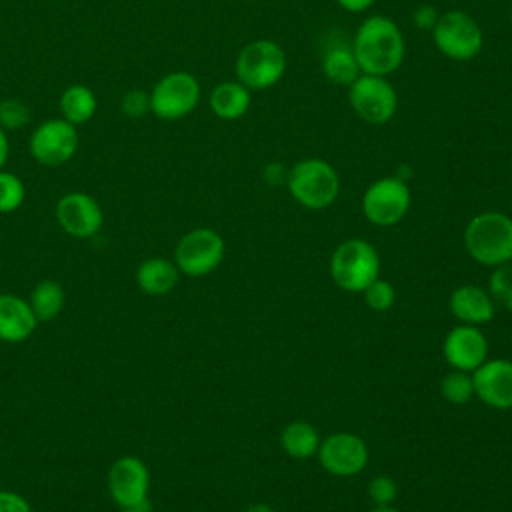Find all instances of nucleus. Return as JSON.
<instances>
[{"instance_id": "f257e3e1", "label": "nucleus", "mask_w": 512, "mask_h": 512, "mask_svg": "<svg viewBox=\"0 0 512 512\" xmlns=\"http://www.w3.org/2000/svg\"><path fill=\"white\" fill-rule=\"evenodd\" d=\"M350 46L362 74L388 76L402 66L406 56V42L400 26L384 14L364 18L356 28Z\"/></svg>"}, {"instance_id": "f03ea898", "label": "nucleus", "mask_w": 512, "mask_h": 512, "mask_svg": "<svg viewBox=\"0 0 512 512\" xmlns=\"http://www.w3.org/2000/svg\"><path fill=\"white\" fill-rule=\"evenodd\" d=\"M464 246L472 260L488 268L512 260V218L496 210L476 214L466 224Z\"/></svg>"}, {"instance_id": "7ed1b4c3", "label": "nucleus", "mask_w": 512, "mask_h": 512, "mask_svg": "<svg viewBox=\"0 0 512 512\" xmlns=\"http://www.w3.org/2000/svg\"><path fill=\"white\" fill-rule=\"evenodd\" d=\"M290 196L304 208L324 210L340 194V176L334 166L322 158L298 160L286 176Z\"/></svg>"}, {"instance_id": "20e7f679", "label": "nucleus", "mask_w": 512, "mask_h": 512, "mask_svg": "<svg viewBox=\"0 0 512 512\" xmlns=\"http://www.w3.org/2000/svg\"><path fill=\"white\" fill-rule=\"evenodd\" d=\"M286 66L284 48L270 38H258L240 48L234 72L248 90H268L284 78Z\"/></svg>"}, {"instance_id": "39448f33", "label": "nucleus", "mask_w": 512, "mask_h": 512, "mask_svg": "<svg viewBox=\"0 0 512 512\" xmlns=\"http://www.w3.org/2000/svg\"><path fill=\"white\" fill-rule=\"evenodd\" d=\"M330 276L346 292H362L380 276V256L362 238H350L336 246L330 258Z\"/></svg>"}, {"instance_id": "423d86ee", "label": "nucleus", "mask_w": 512, "mask_h": 512, "mask_svg": "<svg viewBox=\"0 0 512 512\" xmlns=\"http://www.w3.org/2000/svg\"><path fill=\"white\" fill-rule=\"evenodd\" d=\"M436 50L456 62L476 58L484 46V34L474 16L464 10H446L432 28Z\"/></svg>"}, {"instance_id": "0eeeda50", "label": "nucleus", "mask_w": 512, "mask_h": 512, "mask_svg": "<svg viewBox=\"0 0 512 512\" xmlns=\"http://www.w3.org/2000/svg\"><path fill=\"white\" fill-rule=\"evenodd\" d=\"M106 490L118 508L150 510V472L134 454L118 456L106 472Z\"/></svg>"}, {"instance_id": "6e6552de", "label": "nucleus", "mask_w": 512, "mask_h": 512, "mask_svg": "<svg viewBox=\"0 0 512 512\" xmlns=\"http://www.w3.org/2000/svg\"><path fill=\"white\" fill-rule=\"evenodd\" d=\"M150 94V112L160 120H180L194 112L200 102L202 88L194 74L176 70L164 74Z\"/></svg>"}, {"instance_id": "1a4fd4ad", "label": "nucleus", "mask_w": 512, "mask_h": 512, "mask_svg": "<svg viewBox=\"0 0 512 512\" xmlns=\"http://www.w3.org/2000/svg\"><path fill=\"white\" fill-rule=\"evenodd\" d=\"M348 102L358 118L374 126L390 122L398 110L396 88L386 76L376 74H360L348 86Z\"/></svg>"}, {"instance_id": "9d476101", "label": "nucleus", "mask_w": 512, "mask_h": 512, "mask_svg": "<svg viewBox=\"0 0 512 512\" xmlns=\"http://www.w3.org/2000/svg\"><path fill=\"white\" fill-rule=\"evenodd\" d=\"M224 258V240L212 228L188 230L174 248V264L180 274L198 278L214 272Z\"/></svg>"}, {"instance_id": "9b49d317", "label": "nucleus", "mask_w": 512, "mask_h": 512, "mask_svg": "<svg viewBox=\"0 0 512 512\" xmlns=\"http://www.w3.org/2000/svg\"><path fill=\"white\" fill-rule=\"evenodd\" d=\"M408 182L398 176H384L374 180L362 194V212L368 222L376 226H394L410 210Z\"/></svg>"}, {"instance_id": "f8f14e48", "label": "nucleus", "mask_w": 512, "mask_h": 512, "mask_svg": "<svg viewBox=\"0 0 512 512\" xmlns=\"http://www.w3.org/2000/svg\"><path fill=\"white\" fill-rule=\"evenodd\" d=\"M80 136L78 128L64 118H50L38 124L28 140L32 158L48 168L70 162L78 150Z\"/></svg>"}, {"instance_id": "ddd939ff", "label": "nucleus", "mask_w": 512, "mask_h": 512, "mask_svg": "<svg viewBox=\"0 0 512 512\" xmlns=\"http://www.w3.org/2000/svg\"><path fill=\"white\" fill-rule=\"evenodd\" d=\"M54 218L64 234L78 240L96 236L104 224V212L98 200L80 190L66 192L58 198L54 206Z\"/></svg>"}, {"instance_id": "4468645a", "label": "nucleus", "mask_w": 512, "mask_h": 512, "mask_svg": "<svg viewBox=\"0 0 512 512\" xmlns=\"http://www.w3.org/2000/svg\"><path fill=\"white\" fill-rule=\"evenodd\" d=\"M316 456L328 474L348 478L366 468L368 446L358 434L334 432L320 440Z\"/></svg>"}, {"instance_id": "2eb2a0df", "label": "nucleus", "mask_w": 512, "mask_h": 512, "mask_svg": "<svg viewBox=\"0 0 512 512\" xmlns=\"http://www.w3.org/2000/svg\"><path fill=\"white\" fill-rule=\"evenodd\" d=\"M442 352L454 370L472 374L484 360H488V340L480 328L458 324L446 334Z\"/></svg>"}, {"instance_id": "dca6fc26", "label": "nucleus", "mask_w": 512, "mask_h": 512, "mask_svg": "<svg viewBox=\"0 0 512 512\" xmlns=\"http://www.w3.org/2000/svg\"><path fill=\"white\" fill-rule=\"evenodd\" d=\"M474 396L496 410L512 408V360H484L474 372Z\"/></svg>"}, {"instance_id": "f3484780", "label": "nucleus", "mask_w": 512, "mask_h": 512, "mask_svg": "<svg viewBox=\"0 0 512 512\" xmlns=\"http://www.w3.org/2000/svg\"><path fill=\"white\" fill-rule=\"evenodd\" d=\"M38 326L28 298L12 292H0V342L20 344L28 340Z\"/></svg>"}, {"instance_id": "a211bd4d", "label": "nucleus", "mask_w": 512, "mask_h": 512, "mask_svg": "<svg viewBox=\"0 0 512 512\" xmlns=\"http://www.w3.org/2000/svg\"><path fill=\"white\" fill-rule=\"evenodd\" d=\"M448 308L454 318H458L462 324L472 326L486 324L496 314V304L488 290L472 284H464L452 290L448 298Z\"/></svg>"}, {"instance_id": "6ab92c4d", "label": "nucleus", "mask_w": 512, "mask_h": 512, "mask_svg": "<svg viewBox=\"0 0 512 512\" xmlns=\"http://www.w3.org/2000/svg\"><path fill=\"white\" fill-rule=\"evenodd\" d=\"M134 278L140 292L148 296H166L178 286L180 270L174 264V260L152 256L138 264Z\"/></svg>"}, {"instance_id": "aec40b11", "label": "nucleus", "mask_w": 512, "mask_h": 512, "mask_svg": "<svg viewBox=\"0 0 512 512\" xmlns=\"http://www.w3.org/2000/svg\"><path fill=\"white\" fill-rule=\"evenodd\" d=\"M250 92L252 90H248L238 80H224L210 90V96H208L210 110L220 120H238L248 112L252 104Z\"/></svg>"}, {"instance_id": "412c9836", "label": "nucleus", "mask_w": 512, "mask_h": 512, "mask_svg": "<svg viewBox=\"0 0 512 512\" xmlns=\"http://www.w3.org/2000/svg\"><path fill=\"white\" fill-rule=\"evenodd\" d=\"M322 74L328 82L336 84V86H350L362 72L358 66V60L352 52L350 44H330L324 54H322Z\"/></svg>"}, {"instance_id": "4be33fe9", "label": "nucleus", "mask_w": 512, "mask_h": 512, "mask_svg": "<svg viewBox=\"0 0 512 512\" xmlns=\"http://www.w3.org/2000/svg\"><path fill=\"white\" fill-rule=\"evenodd\" d=\"M320 440L322 438L318 430L304 420H294L286 424L280 432V446L294 460L312 458L318 452Z\"/></svg>"}, {"instance_id": "5701e85b", "label": "nucleus", "mask_w": 512, "mask_h": 512, "mask_svg": "<svg viewBox=\"0 0 512 512\" xmlns=\"http://www.w3.org/2000/svg\"><path fill=\"white\" fill-rule=\"evenodd\" d=\"M28 302L32 306V312L36 314L38 322H50L64 310L66 304V292L58 280L44 278L34 284L30 290Z\"/></svg>"}, {"instance_id": "b1692460", "label": "nucleus", "mask_w": 512, "mask_h": 512, "mask_svg": "<svg viewBox=\"0 0 512 512\" xmlns=\"http://www.w3.org/2000/svg\"><path fill=\"white\" fill-rule=\"evenodd\" d=\"M58 106H60L62 118L66 122H70L74 126H80L96 114L98 100H96V94L88 86L72 84L62 92Z\"/></svg>"}, {"instance_id": "393cba45", "label": "nucleus", "mask_w": 512, "mask_h": 512, "mask_svg": "<svg viewBox=\"0 0 512 512\" xmlns=\"http://www.w3.org/2000/svg\"><path fill=\"white\" fill-rule=\"evenodd\" d=\"M440 394L450 404H466L474 396V382L472 374L464 370H450L440 382Z\"/></svg>"}, {"instance_id": "a878e982", "label": "nucleus", "mask_w": 512, "mask_h": 512, "mask_svg": "<svg viewBox=\"0 0 512 512\" xmlns=\"http://www.w3.org/2000/svg\"><path fill=\"white\" fill-rule=\"evenodd\" d=\"M488 294L494 304L512 312V260L496 266L488 280Z\"/></svg>"}, {"instance_id": "bb28decb", "label": "nucleus", "mask_w": 512, "mask_h": 512, "mask_svg": "<svg viewBox=\"0 0 512 512\" xmlns=\"http://www.w3.org/2000/svg\"><path fill=\"white\" fill-rule=\"evenodd\" d=\"M26 198V186L20 176L0 170V214L16 212Z\"/></svg>"}, {"instance_id": "cd10ccee", "label": "nucleus", "mask_w": 512, "mask_h": 512, "mask_svg": "<svg viewBox=\"0 0 512 512\" xmlns=\"http://www.w3.org/2000/svg\"><path fill=\"white\" fill-rule=\"evenodd\" d=\"M32 120V110L20 98H0V128L4 132L20 130Z\"/></svg>"}, {"instance_id": "c85d7f7f", "label": "nucleus", "mask_w": 512, "mask_h": 512, "mask_svg": "<svg viewBox=\"0 0 512 512\" xmlns=\"http://www.w3.org/2000/svg\"><path fill=\"white\" fill-rule=\"evenodd\" d=\"M364 302L370 310L374 312H386L388 308H392L394 300H396V290L390 282L382 280L380 276L376 280H372L364 290Z\"/></svg>"}, {"instance_id": "c756f323", "label": "nucleus", "mask_w": 512, "mask_h": 512, "mask_svg": "<svg viewBox=\"0 0 512 512\" xmlns=\"http://www.w3.org/2000/svg\"><path fill=\"white\" fill-rule=\"evenodd\" d=\"M398 496V486L390 476H374L368 482V498L374 506H390Z\"/></svg>"}, {"instance_id": "7c9ffc66", "label": "nucleus", "mask_w": 512, "mask_h": 512, "mask_svg": "<svg viewBox=\"0 0 512 512\" xmlns=\"http://www.w3.org/2000/svg\"><path fill=\"white\" fill-rule=\"evenodd\" d=\"M120 110L128 118H142L146 112H150V94L140 88L128 90L120 100Z\"/></svg>"}, {"instance_id": "2f4dec72", "label": "nucleus", "mask_w": 512, "mask_h": 512, "mask_svg": "<svg viewBox=\"0 0 512 512\" xmlns=\"http://www.w3.org/2000/svg\"><path fill=\"white\" fill-rule=\"evenodd\" d=\"M0 512H34L32 504L14 490L0 488Z\"/></svg>"}, {"instance_id": "473e14b6", "label": "nucleus", "mask_w": 512, "mask_h": 512, "mask_svg": "<svg viewBox=\"0 0 512 512\" xmlns=\"http://www.w3.org/2000/svg\"><path fill=\"white\" fill-rule=\"evenodd\" d=\"M438 18H440V12H438L434 6H430V4H420V6L412 12V22H414V26H416L418 30H428V32H432V28L436 26Z\"/></svg>"}, {"instance_id": "72a5a7b5", "label": "nucleus", "mask_w": 512, "mask_h": 512, "mask_svg": "<svg viewBox=\"0 0 512 512\" xmlns=\"http://www.w3.org/2000/svg\"><path fill=\"white\" fill-rule=\"evenodd\" d=\"M262 176H264V180H266L270 186H276V184H280L282 180H286L288 170H284V166L278 164V162H270V164H266Z\"/></svg>"}, {"instance_id": "f704fd0d", "label": "nucleus", "mask_w": 512, "mask_h": 512, "mask_svg": "<svg viewBox=\"0 0 512 512\" xmlns=\"http://www.w3.org/2000/svg\"><path fill=\"white\" fill-rule=\"evenodd\" d=\"M376 0H336V4L346 10V12H352V14H358V12H366Z\"/></svg>"}, {"instance_id": "c9c22d12", "label": "nucleus", "mask_w": 512, "mask_h": 512, "mask_svg": "<svg viewBox=\"0 0 512 512\" xmlns=\"http://www.w3.org/2000/svg\"><path fill=\"white\" fill-rule=\"evenodd\" d=\"M8 152H10L8 136H6V132L0 128V170L4 168V164H6V160H8Z\"/></svg>"}, {"instance_id": "e433bc0d", "label": "nucleus", "mask_w": 512, "mask_h": 512, "mask_svg": "<svg viewBox=\"0 0 512 512\" xmlns=\"http://www.w3.org/2000/svg\"><path fill=\"white\" fill-rule=\"evenodd\" d=\"M248 512H274V508L270 504H264V502H258V504H252L248 508Z\"/></svg>"}, {"instance_id": "4c0bfd02", "label": "nucleus", "mask_w": 512, "mask_h": 512, "mask_svg": "<svg viewBox=\"0 0 512 512\" xmlns=\"http://www.w3.org/2000/svg\"><path fill=\"white\" fill-rule=\"evenodd\" d=\"M370 512H398V510L390 504V506H372Z\"/></svg>"}, {"instance_id": "58836bf2", "label": "nucleus", "mask_w": 512, "mask_h": 512, "mask_svg": "<svg viewBox=\"0 0 512 512\" xmlns=\"http://www.w3.org/2000/svg\"><path fill=\"white\" fill-rule=\"evenodd\" d=\"M118 512H146V510H138V508H118Z\"/></svg>"}, {"instance_id": "ea45409f", "label": "nucleus", "mask_w": 512, "mask_h": 512, "mask_svg": "<svg viewBox=\"0 0 512 512\" xmlns=\"http://www.w3.org/2000/svg\"><path fill=\"white\" fill-rule=\"evenodd\" d=\"M510 26H512V2H510Z\"/></svg>"}]
</instances>
